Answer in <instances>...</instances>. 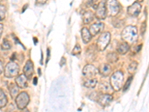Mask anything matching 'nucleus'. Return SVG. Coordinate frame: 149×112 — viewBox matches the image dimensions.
I'll use <instances>...</instances> for the list:
<instances>
[{
    "label": "nucleus",
    "instance_id": "nucleus-39",
    "mask_svg": "<svg viewBox=\"0 0 149 112\" xmlns=\"http://www.w3.org/2000/svg\"><path fill=\"white\" fill-rule=\"evenodd\" d=\"M143 0H138V2H142Z\"/></svg>",
    "mask_w": 149,
    "mask_h": 112
},
{
    "label": "nucleus",
    "instance_id": "nucleus-5",
    "mask_svg": "<svg viewBox=\"0 0 149 112\" xmlns=\"http://www.w3.org/2000/svg\"><path fill=\"white\" fill-rule=\"evenodd\" d=\"M110 38L111 35L109 32H103L101 34L97 41L96 44V48L98 51H103L107 48L110 41Z\"/></svg>",
    "mask_w": 149,
    "mask_h": 112
},
{
    "label": "nucleus",
    "instance_id": "nucleus-15",
    "mask_svg": "<svg viewBox=\"0 0 149 112\" xmlns=\"http://www.w3.org/2000/svg\"><path fill=\"white\" fill-rule=\"evenodd\" d=\"M99 90L101 92L105 93V94H110L113 91V89L111 87L110 84L107 82H101L100 85H99Z\"/></svg>",
    "mask_w": 149,
    "mask_h": 112
},
{
    "label": "nucleus",
    "instance_id": "nucleus-11",
    "mask_svg": "<svg viewBox=\"0 0 149 112\" xmlns=\"http://www.w3.org/2000/svg\"><path fill=\"white\" fill-rule=\"evenodd\" d=\"M24 75L27 77V78H31L34 74V64L32 61H28L23 69Z\"/></svg>",
    "mask_w": 149,
    "mask_h": 112
},
{
    "label": "nucleus",
    "instance_id": "nucleus-38",
    "mask_svg": "<svg viewBox=\"0 0 149 112\" xmlns=\"http://www.w3.org/2000/svg\"><path fill=\"white\" fill-rule=\"evenodd\" d=\"M34 43H35V44H36V43H37V40H36V37H34Z\"/></svg>",
    "mask_w": 149,
    "mask_h": 112
},
{
    "label": "nucleus",
    "instance_id": "nucleus-9",
    "mask_svg": "<svg viewBox=\"0 0 149 112\" xmlns=\"http://www.w3.org/2000/svg\"><path fill=\"white\" fill-rule=\"evenodd\" d=\"M141 6L139 2H134L127 8V14L131 17H137L141 11Z\"/></svg>",
    "mask_w": 149,
    "mask_h": 112
},
{
    "label": "nucleus",
    "instance_id": "nucleus-3",
    "mask_svg": "<svg viewBox=\"0 0 149 112\" xmlns=\"http://www.w3.org/2000/svg\"><path fill=\"white\" fill-rule=\"evenodd\" d=\"M105 6L107 14L112 17L117 15L120 10V5L117 0H107V2H105Z\"/></svg>",
    "mask_w": 149,
    "mask_h": 112
},
{
    "label": "nucleus",
    "instance_id": "nucleus-34",
    "mask_svg": "<svg viewBox=\"0 0 149 112\" xmlns=\"http://www.w3.org/2000/svg\"><path fill=\"white\" fill-rule=\"evenodd\" d=\"M2 71H3V64H2V63L0 61V74L2 73Z\"/></svg>",
    "mask_w": 149,
    "mask_h": 112
},
{
    "label": "nucleus",
    "instance_id": "nucleus-33",
    "mask_svg": "<svg viewBox=\"0 0 149 112\" xmlns=\"http://www.w3.org/2000/svg\"><path fill=\"white\" fill-rule=\"evenodd\" d=\"M2 32H3V25H2V24H0V37L2 36Z\"/></svg>",
    "mask_w": 149,
    "mask_h": 112
},
{
    "label": "nucleus",
    "instance_id": "nucleus-36",
    "mask_svg": "<svg viewBox=\"0 0 149 112\" xmlns=\"http://www.w3.org/2000/svg\"><path fill=\"white\" fill-rule=\"evenodd\" d=\"M33 84H34V85H37V77H34V80H33Z\"/></svg>",
    "mask_w": 149,
    "mask_h": 112
},
{
    "label": "nucleus",
    "instance_id": "nucleus-4",
    "mask_svg": "<svg viewBox=\"0 0 149 112\" xmlns=\"http://www.w3.org/2000/svg\"><path fill=\"white\" fill-rule=\"evenodd\" d=\"M19 72V66L15 62H9L5 68V76L7 78H13L17 76Z\"/></svg>",
    "mask_w": 149,
    "mask_h": 112
},
{
    "label": "nucleus",
    "instance_id": "nucleus-30",
    "mask_svg": "<svg viewBox=\"0 0 149 112\" xmlns=\"http://www.w3.org/2000/svg\"><path fill=\"white\" fill-rule=\"evenodd\" d=\"M98 96L99 95H98L97 92H93V93L90 95V98L91 99H93V100H95V99H98Z\"/></svg>",
    "mask_w": 149,
    "mask_h": 112
},
{
    "label": "nucleus",
    "instance_id": "nucleus-13",
    "mask_svg": "<svg viewBox=\"0 0 149 112\" xmlns=\"http://www.w3.org/2000/svg\"><path fill=\"white\" fill-rule=\"evenodd\" d=\"M27 77L24 74L19 75L16 78V84L18 86V88H26L28 87V82H27Z\"/></svg>",
    "mask_w": 149,
    "mask_h": 112
},
{
    "label": "nucleus",
    "instance_id": "nucleus-22",
    "mask_svg": "<svg viewBox=\"0 0 149 112\" xmlns=\"http://www.w3.org/2000/svg\"><path fill=\"white\" fill-rule=\"evenodd\" d=\"M97 85V79L96 78H89L86 80L84 83V87L87 88H94Z\"/></svg>",
    "mask_w": 149,
    "mask_h": 112
},
{
    "label": "nucleus",
    "instance_id": "nucleus-24",
    "mask_svg": "<svg viewBox=\"0 0 149 112\" xmlns=\"http://www.w3.org/2000/svg\"><path fill=\"white\" fill-rule=\"evenodd\" d=\"M138 64L136 62V61H133L132 63L130 64L128 66V68H127V71L130 74H134L136 72V69H137Z\"/></svg>",
    "mask_w": 149,
    "mask_h": 112
},
{
    "label": "nucleus",
    "instance_id": "nucleus-37",
    "mask_svg": "<svg viewBox=\"0 0 149 112\" xmlns=\"http://www.w3.org/2000/svg\"><path fill=\"white\" fill-rule=\"evenodd\" d=\"M22 112H30V111H29L28 110V109L24 108V109H22Z\"/></svg>",
    "mask_w": 149,
    "mask_h": 112
},
{
    "label": "nucleus",
    "instance_id": "nucleus-2",
    "mask_svg": "<svg viewBox=\"0 0 149 112\" xmlns=\"http://www.w3.org/2000/svg\"><path fill=\"white\" fill-rule=\"evenodd\" d=\"M124 82V75L121 71H117L111 76L110 78V85L113 90H119L122 88Z\"/></svg>",
    "mask_w": 149,
    "mask_h": 112
},
{
    "label": "nucleus",
    "instance_id": "nucleus-20",
    "mask_svg": "<svg viewBox=\"0 0 149 112\" xmlns=\"http://www.w3.org/2000/svg\"><path fill=\"white\" fill-rule=\"evenodd\" d=\"M129 49H130V47H129L128 43H120L119 45V46L117 48V51L119 52L120 54L125 55L128 52Z\"/></svg>",
    "mask_w": 149,
    "mask_h": 112
},
{
    "label": "nucleus",
    "instance_id": "nucleus-14",
    "mask_svg": "<svg viewBox=\"0 0 149 112\" xmlns=\"http://www.w3.org/2000/svg\"><path fill=\"white\" fill-rule=\"evenodd\" d=\"M96 50H98V49H97L96 46L95 45L89 46V48L86 51V58L89 61H94L95 58H96Z\"/></svg>",
    "mask_w": 149,
    "mask_h": 112
},
{
    "label": "nucleus",
    "instance_id": "nucleus-17",
    "mask_svg": "<svg viewBox=\"0 0 149 112\" xmlns=\"http://www.w3.org/2000/svg\"><path fill=\"white\" fill-rule=\"evenodd\" d=\"M81 37L84 43H88L92 39V35L90 31L86 28H83L81 30Z\"/></svg>",
    "mask_w": 149,
    "mask_h": 112
},
{
    "label": "nucleus",
    "instance_id": "nucleus-35",
    "mask_svg": "<svg viewBox=\"0 0 149 112\" xmlns=\"http://www.w3.org/2000/svg\"><path fill=\"white\" fill-rule=\"evenodd\" d=\"M49 58H50V51H49V49H48V51H47V62L49 61Z\"/></svg>",
    "mask_w": 149,
    "mask_h": 112
},
{
    "label": "nucleus",
    "instance_id": "nucleus-27",
    "mask_svg": "<svg viewBox=\"0 0 149 112\" xmlns=\"http://www.w3.org/2000/svg\"><path fill=\"white\" fill-rule=\"evenodd\" d=\"M81 48L79 44H77L76 46H74V49H73L72 54L73 55H78L81 54Z\"/></svg>",
    "mask_w": 149,
    "mask_h": 112
},
{
    "label": "nucleus",
    "instance_id": "nucleus-1",
    "mask_svg": "<svg viewBox=\"0 0 149 112\" xmlns=\"http://www.w3.org/2000/svg\"><path fill=\"white\" fill-rule=\"evenodd\" d=\"M122 37L127 43H134L137 40V29L135 26H127L122 31Z\"/></svg>",
    "mask_w": 149,
    "mask_h": 112
},
{
    "label": "nucleus",
    "instance_id": "nucleus-40",
    "mask_svg": "<svg viewBox=\"0 0 149 112\" xmlns=\"http://www.w3.org/2000/svg\"><path fill=\"white\" fill-rule=\"evenodd\" d=\"M0 112H3L2 110H0Z\"/></svg>",
    "mask_w": 149,
    "mask_h": 112
},
{
    "label": "nucleus",
    "instance_id": "nucleus-6",
    "mask_svg": "<svg viewBox=\"0 0 149 112\" xmlns=\"http://www.w3.org/2000/svg\"><path fill=\"white\" fill-rule=\"evenodd\" d=\"M29 101H30V98L26 92H21L20 93H19L15 99L17 108L21 110L26 108V106L29 105Z\"/></svg>",
    "mask_w": 149,
    "mask_h": 112
},
{
    "label": "nucleus",
    "instance_id": "nucleus-8",
    "mask_svg": "<svg viewBox=\"0 0 149 112\" xmlns=\"http://www.w3.org/2000/svg\"><path fill=\"white\" fill-rule=\"evenodd\" d=\"M107 9L105 6V2L102 1L98 4L96 8V11H95V17L98 20H104L107 17Z\"/></svg>",
    "mask_w": 149,
    "mask_h": 112
},
{
    "label": "nucleus",
    "instance_id": "nucleus-12",
    "mask_svg": "<svg viewBox=\"0 0 149 112\" xmlns=\"http://www.w3.org/2000/svg\"><path fill=\"white\" fill-rule=\"evenodd\" d=\"M104 23L102 22H95V23L93 24L90 28V32L92 36H95L98 34L102 32L104 29Z\"/></svg>",
    "mask_w": 149,
    "mask_h": 112
},
{
    "label": "nucleus",
    "instance_id": "nucleus-19",
    "mask_svg": "<svg viewBox=\"0 0 149 112\" xmlns=\"http://www.w3.org/2000/svg\"><path fill=\"white\" fill-rule=\"evenodd\" d=\"M94 14L91 11L85 12L83 15V22L84 24H89L93 20Z\"/></svg>",
    "mask_w": 149,
    "mask_h": 112
},
{
    "label": "nucleus",
    "instance_id": "nucleus-16",
    "mask_svg": "<svg viewBox=\"0 0 149 112\" xmlns=\"http://www.w3.org/2000/svg\"><path fill=\"white\" fill-rule=\"evenodd\" d=\"M111 66L108 64H103L98 69V72L102 74L103 76H108L111 73Z\"/></svg>",
    "mask_w": 149,
    "mask_h": 112
},
{
    "label": "nucleus",
    "instance_id": "nucleus-31",
    "mask_svg": "<svg viewBox=\"0 0 149 112\" xmlns=\"http://www.w3.org/2000/svg\"><path fill=\"white\" fill-rule=\"evenodd\" d=\"M146 22H143L142 23V34H144L145 32H146Z\"/></svg>",
    "mask_w": 149,
    "mask_h": 112
},
{
    "label": "nucleus",
    "instance_id": "nucleus-26",
    "mask_svg": "<svg viewBox=\"0 0 149 112\" xmlns=\"http://www.w3.org/2000/svg\"><path fill=\"white\" fill-rule=\"evenodd\" d=\"M6 14V9L5 6L3 5H0V21L3 20L5 17Z\"/></svg>",
    "mask_w": 149,
    "mask_h": 112
},
{
    "label": "nucleus",
    "instance_id": "nucleus-18",
    "mask_svg": "<svg viewBox=\"0 0 149 112\" xmlns=\"http://www.w3.org/2000/svg\"><path fill=\"white\" fill-rule=\"evenodd\" d=\"M9 91H10V97L13 99L16 98L17 96L19 94V88L17 85L14 84H10V86L8 87Z\"/></svg>",
    "mask_w": 149,
    "mask_h": 112
},
{
    "label": "nucleus",
    "instance_id": "nucleus-28",
    "mask_svg": "<svg viewBox=\"0 0 149 112\" xmlns=\"http://www.w3.org/2000/svg\"><path fill=\"white\" fill-rule=\"evenodd\" d=\"M87 4L88 5L93 7V8L96 9L97 6H98V0H87Z\"/></svg>",
    "mask_w": 149,
    "mask_h": 112
},
{
    "label": "nucleus",
    "instance_id": "nucleus-29",
    "mask_svg": "<svg viewBox=\"0 0 149 112\" xmlns=\"http://www.w3.org/2000/svg\"><path fill=\"white\" fill-rule=\"evenodd\" d=\"M132 79H133V77H130L129 79H127V81L126 82L125 85V86H124V91H126V90H127V89L130 88V84H131V82H132Z\"/></svg>",
    "mask_w": 149,
    "mask_h": 112
},
{
    "label": "nucleus",
    "instance_id": "nucleus-7",
    "mask_svg": "<svg viewBox=\"0 0 149 112\" xmlns=\"http://www.w3.org/2000/svg\"><path fill=\"white\" fill-rule=\"evenodd\" d=\"M98 73V70L92 64H87L84 67L83 75L84 76L87 78H93Z\"/></svg>",
    "mask_w": 149,
    "mask_h": 112
},
{
    "label": "nucleus",
    "instance_id": "nucleus-23",
    "mask_svg": "<svg viewBox=\"0 0 149 112\" xmlns=\"http://www.w3.org/2000/svg\"><path fill=\"white\" fill-rule=\"evenodd\" d=\"M118 55L115 52H110L107 55V61L109 63H116L118 61Z\"/></svg>",
    "mask_w": 149,
    "mask_h": 112
},
{
    "label": "nucleus",
    "instance_id": "nucleus-32",
    "mask_svg": "<svg viewBox=\"0 0 149 112\" xmlns=\"http://www.w3.org/2000/svg\"><path fill=\"white\" fill-rule=\"evenodd\" d=\"M47 0H36V2L39 4H44L46 3Z\"/></svg>",
    "mask_w": 149,
    "mask_h": 112
},
{
    "label": "nucleus",
    "instance_id": "nucleus-10",
    "mask_svg": "<svg viewBox=\"0 0 149 112\" xmlns=\"http://www.w3.org/2000/svg\"><path fill=\"white\" fill-rule=\"evenodd\" d=\"M112 100H113V97L110 94H105V93H104V94L98 96V103L100 104L101 105H102V106H104V107L110 105Z\"/></svg>",
    "mask_w": 149,
    "mask_h": 112
},
{
    "label": "nucleus",
    "instance_id": "nucleus-21",
    "mask_svg": "<svg viewBox=\"0 0 149 112\" xmlns=\"http://www.w3.org/2000/svg\"><path fill=\"white\" fill-rule=\"evenodd\" d=\"M8 103V99L5 93L2 89H0V109L6 106Z\"/></svg>",
    "mask_w": 149,
    "mask_h": 112
},
{
    "label": "nucleus",
    "instance_id": "nucleus-25",
    "mask_svg": "<svg viewBox=\"0 0 149 112\" xmlns=\"http://www.w3.org/2000/svg\"><path fill=\"white\" fill-rule=\"evenodd\" d=\"M2 48L5 50H8V49H10L11 48V44H10V41H8L7 39H5L2 43Z\"/></svg>",
    "mask_w": 149,
    "mask_h": 112
}]
</instances>
